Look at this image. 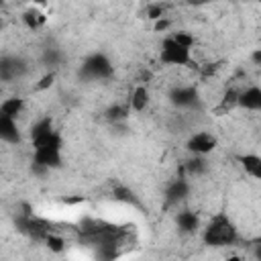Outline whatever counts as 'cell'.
Wrapping results in <instances>:
<instances>
[{
	"instance_id": "cell-1",
	"label": "cell",
	"mask_w": 261,
	"mask_h": 261,
	"mask_svg": "<svg viewBox=\"0 0 261 261\" xmlns=\"http://www.w3.org/2000/svg\"><path fill=\"white\" fill-rule=\"evenodd\" d=\"M33 169L35 173H45L49 169L61 167V135L51 128L39 137H33Z\"/></svg>"
},
{
	"instance_id": "cell-2",
	"label": "cell",
	"mask_w": 261,
	"mask_h": 261,
	"mask_svg": "<svg viewBox=\"0 0 261 261\" xmlns=\"http://www.w3.org/2000/svg\"><path fill=\"white\" fill-rule=\"evenodd\" d=\"M202 241L208 247L220 249V247H232L239 241V230L234 226V222L226 216V214H214L208 224L202 230Z\"/></svg>"
},
{
	"instance_id": "cell-3",
	"label": "cell",
	"mask_w": 261,
	"mask_h": 261,
	"mask_svg": "<svg viewBox=\"0 0 261 261\" xmlns=\"http://www.w3.org/2000/svg\"><path fill=\"white\" fill-rule=\"evenodd\" d=\"M112 73H114V65L108 59V55L102 51H94L86 55V59L80 65V77L88 82H104V80H110Z\"/></svg>"
},
{
	"instance_id": "cell-4",
	"label": "cell",
	"mask_w": 261,
	"mask_h": 261,
	"mask_svg": "<svg viewBox=\"0 0 261 261\" xmlns=\"http://www.w3.org/2000/svg\"><path fill=\"white\" fill-rule=\"evenodd\" d=\"M159 61L163 65L175 67H192V49L173 39V35L165 37L159 49Z\"/></svg>"
},
{
	"instance_id": "cell-5",
	"label": "cell",
	"mask_w": 261,
	"mask_h": 261,
	"mask_svg": "<svg viewBox=\"0 0 261 261\" xmlns=\"http://www.w3.org/2000/svg\"><path fill=\"white\" fill-rule=\"evenodd\" d=\"M171 106L179 108V110H194L200 106V92L196 86L192 84H181V86H173L167 94Z\"/></svg>"
},
{
	"instance_id": "cell-6",
	"label": "cell",
	"mask_w": 261,
	"mask_h": 261,
	"mask_svg": "<svg viewBox=\"0 0 261 261\" xmlns=\"http://www.w3.org/2000/svg\"><path fill=\"white\" fill-rule=\"evenodd\" d=\"M29 71V65L18 55H2L0 59V80L2 82H14L24 77Z\"/></svg>"
},
{
	"instance_id": "cell-7",
	"label": "cell",
	"mask_w": 261,
	"mask_h": 261,
	"mask_svg": "<svg viewBox=\"0 0 261 261\" xmlns=\"http://www.w3.org/2000/svg\"><path fill=\"white\" fill-rule=\"evenodd\" d=\"M216 147H218V139H216V135H212V133H208V130H198V133H194V135L188 139V143H186V149H188L192 155H208V153H212Z\"/></svg>"
},
{
	"instance_id": "cell-8",
	"label": "cell",
	"mask_w": 261,
	"mask_h": 261,
	"mask_svg": "<svg viewBox=\"0 0 261 261\" xmlns=\"http://www.w3.org/2000/svg\"><path fill=\"white\" fill-rule=\"evenodd\" d=\"M190 194V181L186 177H175L165 186V206H177Z\"/></svg>"
},
{
	"instance_id": "cell-9",
	"label": "cell",
	"mask_w": 261,
	"mask_h": 261,
	"mask_svg": "<svg viewBox=\"0 0 261 261\" xmlns=\"http://www.w3.org/2000/svg\"><path fill=\"white\" fill-rule=\"evenodd\" d=\"M239 108L249 110V112H261V88L259 86H249L239 92Z\"/></svg>"
},
{
	"instance_id": "cell-10",
	"label": "cell",
	"mask_w": 261,
	"mask_h": 261,
	"mask_svg": "<svg viewBox=\"0 0 261 261\" xmlns=\"http://www.w3.org/2000/svg\"><path fill=\"white\" fill-rule=\"evenodd\" d=\"M0 139L4 143H8V145H18L22 141V135H20V128L16 124V118L0 114Z\"/></svg>"
},
{
	"instance_id": "cell-11",
	"label": "cell",
	"mask_w": 261,
	"mask_h": 261,
	"mask_svg": "<svg viewBox=\"0 0 261 261\" xmlns=\"http://www.w3.org/2000/svg\"><path fill=\"white\" fill-rule=\"evenodd\" d=\"M237 161H239L241 169L247 175H251L253 179L261 181V155H257V153H241V155H237Z\"/></svg>"
},
{
	"instance_id": "cell-12",
	"label": "cell",
	"mask_w": 261,
	"mask_h": 261,
	"mask_svg": "<svg viewBox=\"0 0 261 261\" xmlns=\"http://www.w3.org/2000/svg\"><path fill=\"white\" fill-rule=\"evenodd\" d=\"M175 226L179 228V232L184 234H194L200 228V218L196 212L192 210H181L175 214Z\"/></svg>"
},
{
	"instance_id": "cell-13",
	"label": "cell",
	"mask_w": 261,
	"mask_h": 261,
	"mask_svg": "<svg viewBox=\"0 0 261 261\" xmlns=\"http://www.w3.org/2000/svg\"><path fill=\"white\" fill-rule=\"evenodd\" d=\"M27 106V100L22 96H10V98H4L0 102V114H6V116H12V118H18L22 114Z\"/></svg>"
},
{
	"instance_id": "cell-14",
	"label": "cell",
	"mask_w": 261,
	"mask_h": 261,
	"mask_svg": "<svg viewBox=\"0 0 261 261\" xmlns=\"http://www.w3.org/2000/svg\"><path fill=\"white\" fill-rule=\"evenodd\" d=\"M128 106L135 112H143L149 106V88L143 84L135 86V90L130 92V98H128Z\"/></svg>"
},
{
	"instance_id": "cell-15",
	"label": "cell",
	"mask_w": 261,
	"mask_h": 261,
	"mask_svg": "<svg viewBox=\"0 0 261 261\" xmlns=\"http://www.w3.org/2000/svg\"><path fill=\"white\" fill-rule=\"evenodd\" d=\"M208 171V161H206V155H192L188 161H186V173L190 177H200Z\"/></svg>"
},
{
	"instance_id": "cell-16",
	"label": "cell",
	"mask_w": 261,
	"mask_h": 261,
	"mask_svg": "<svg viewBox=\"0 0 261 261\" xmlns=\"http://www.w3.org/2000/svg\"><path fill=\"white\" fill-rule=\"evenodd\" d=\"M22 22H24L31 31H37V29H41V27L47 22V18H45L43 12H39L37 8H29V10L22 12Z\"/></svg>"
},
{
	"instance_id": "cell-17",
	"label": "cell",
	"mask_w": 261,
	"mask_h": 261,
	"mask_svg": "<svg viewBox=\"0 0 261 261\" xmlns=\"http://www.w3.org/2000/svg\"><path fill=\"white\" fill-rule=\"evenodd\" d=\"M130 114V106L128 104H114L106 110V118L110 122H120V120H126V116Z\"/></svg>"
},
{
	"instance_id": "cell-18",
	"label": "cell",
	"mask_w": 261,
	"mask_h": 261,
	"mask_svg": "<svg viewBox=\"0 0 261 261\" xmlns=\"http://www.w3.org/2000/svg\"><path fill=\"white\" fill-rule=\"evenodd\" d=\"M53 128V120H51V116H43V118H39L33 126H31V139L33 137H39V135H43V133H47V130H51Z\"/></svg>"
},
{
	"instance_id": "cell-19",
	"label": "cell",
	"mask_w": 261,
	"mask_h": 261,
	"mask_svg": "<svg viewBox=\"0 0 261 261\" xmlns=\"http://www.w3.org/2000/svg\"><path fill=\"white\" fill-rule=\"evenodd\" d=\"M45 245H47V247H49L53 253H61V251L65 249V241H63L59 234H55L53 230H51V232L45 237Z\"/></svg>"
},
{
	"instance_id": "cell-20",
	"label": "cell",
	"mask_w": 261,
	"mask_h": 261,
	"mask_svg": "<svg viewBox=\"0 0 261 261\" xmlns=\"http://www.w3.org/2000/svg\"><path fill=\"white\" fill-rule=\"evenodd\" d=\"M61 59H63V55H61V51L59 49H45V53H43V63L49 67H55V65H59L61 63Z\"/></svg>"
},
{
	"instance_id": "cell-21",
	"label": "cell",
	"mask_w": 261,
	"mask_h": 261,
	"mask_svg": "<svg viewBox=\"0 0 261 261\" xmlns=\"http://www.w3.org/2000/svg\"><path fill=\"white\" fill-rule=\"evenodd\" d=\"M237 102H239V92L228 90V92H224V96L220 100V110H230L237 106Z\"/></svg>"
},
{
	"instance_id": "cell-22",
	"label": "cell",
	"mask_w": 261,
	"mask_h": 261,
	"mask_svg": "<svg viewBox=\"0 0 261 261\" xmlns=\"http://www.w3.org/2000/svg\"><path fill=\"white\" fill-rule=\"evenodd\" d=\"M173 39H175V41H179L181 45L190 47V49H192V47H194V43H196V41H194V37H192L188 31H177V33H173Z\"/></svg>"
},
{
	"instance_id": "cell-23",
	"label": "cell",
	"mask_w": 261,
	"mask_h": 261,
	"mask_svg": "<svg viewBox=\"0 0 261 261\" xmlns=\"http://www.w3.org/2000/svg\"><path fill=\"white\" fill-rule=\"evenodd\" d=\"M114 200H120V202H126V204H135V206H137L135 194H133V192H128L126 188H120V190L114 194Z\"/></svg>"
},
{
	"instance_id": "cell-24",
	"label": "cell",
	"mask_w": 261,
	"mask_h": 261,
	"mask_svg": "<svg viewBox=\"0 0 261 261\" xmlns=\"http://www.w3.org/2000/svg\"><path fill=\"white\" fill-rule=\"evenodd\" d=\"M53 80H55V73H53V71H49L47 75H43V77L39 80V84L35 86V90H45V88H49V86L53 84Z\"/></svg>"
},
{
	"instance_id": "cell-25",
	"label": "cell",
	"mask_w": 261,
	"mask_h": 261,
	"mask_svg": "<svg viewBox=\"0 0 261 261\" xmlns=\"http://www.w3.org/2000/svg\"><path fill=\"white\" fill-rule=\"evenodd\" d=\"M163 14H165L163 6H149V8H147V16H149V18H153V20L163 18Z\"/></svg>"
},
{
	"instance_id": "cell-26",
	"label": "cell",
	"mask_w": 261,
	"mask_h": 261,
	"mask_svg": "<svg viewBox=\"0 0 261 261\" xmlns=\"http://www.w3.org/2000/svg\"><path fill=\"white\" fill-rule=\"evenodd\" d=\"M169 24H171V20L169 18H159V20H155V29L157 31H165V29H169Z\"/></svg>"
},
{
	"instance_id": "cell-27",
	"label": "cell",
	"mask_w": 261,
	"mask_h": 261,
	"mask_svg": "<svg viewBox=\"0 0 261 261\" xmlns=\"http://www.w3.org/2000/svg\"><path fill=\"white\" fill-rule=\"evenodd\" d=\"M251 61H253L255 65H261V49H255V51L251 53Z\"/></svg>"
},
{
	"instance_id": "cell-28",
	"label": "cell",
	"mask_w": 261,
	"mask_h": 261,
	"mask_svg": "<svg viewBox=\"0 0 261 261\" xmlns=\"http://www.w3.org/2000/svg\"><path fill=\"white\" fill-rule=\"evenodd\" d=\"M253 257H255V259H259V261H261V243H259V245H255V247H253Z\"/></svg>"
}]
</instances>
